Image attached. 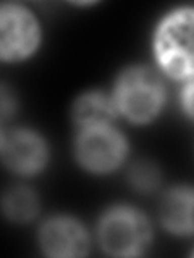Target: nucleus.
<instances>
[{"mask_svg": "<svg viewBox=\"0 0 194 258\" xmlns=\"http://www.w3.org/2000/svg\"><path fill=\"white\" fill-rule=\"evenodd\" d=\"M40 39L39 23L21 5L7 4L0 10V53L8 61H20L36 50Z\"/></svg>", "mask_w": 194, "mask_h": 258, "instance_id": "obj_5", "label": "nucleus"}, {"mask_svg": "<svg viewBox=\"0 0 194 258\" xmlns=\"http://www.w3.org/2000/svg\"><path fill=\"white\" fill-rule=\"evenodd\" d=\"M156 56L168 76L194 78V8L172 12L156 32Z\"/></svg>", "mask_w": 194, "mask_h": 258, "instance_id": "obj_1", "label": "nucleus"}, {"mask_svg": "<svg viewBox=\"0 0 194 258\" xmlns=\"http://www.w3.org/2000/svg\"><path fill=\"white\" fill-rule=\"evenodd\" d=\"M12 111H13V100H10L7 89H4L2 91V118L7 119L8 116H10Z\"/></svg>", "mask_w": 194, "mask_h": 258, "instance_id": "obj_13", "label": "nucleus"}, {"mask_svg": "<svg viewBox=\"0 0 194 258\" xmlns=\"http://www.w3.org/2000/svg\"><path fill=\"white\" fill-rule=\"evenodd\" d=\"M40 245L51 256H83L89 250V239L78 221L57 216L40 229Z\"/></svg>", "mask_w": 194, "mask_h": 258, "instance_id": "obj_7", "label": "nucleus"}, {"mask_svg": "<svg viewBox=\"0 0 194 258\" xmlns=\"http://www.w3.org/2000/svg\"><path fill=\"white\" fill-rule=\"evenodd\" d=\"M192 255H194V252H192Z\"/></svg>", "mask_w": 194, "mask_h": 258, "instance_id": "obj_14", "label": "nucleus"}, {"mask_svg": "<svg viewBox=\"0 0 194 258\" xmlns=\"http://www.w3.org/2000/svg\"><path fill=\"white\" fill-rule=\"evenodd\" d=\"M4 163L20 174L39 173L47 163L45 142L32 131H12L2 136Z\"/></svg>", "mask_w": 194, "mask_h": 258, "instance_id": "obj_6", "label": "nucleus"}, {"mask_svg": "<svg viewBox=\"0 0 194 258\" xmlns=\"http://www.w3.org/2000/svg\"><path fill=\"white\" fill-rule=\"evenodd\" d=\"M117 115V105L101 92L81 95L73 108V116L83 129L112 124Z\"/></svg>", "mask_w": 194, "mask_h": 258, "instance_id": "obj_9", "label": "nucleus"}, {"mask_svg": "<svg viewBox=\"0 0 194 258\" xmlns=\"http://www.w3.org/2000/svg\"><path fill=\"white\" fill-rule=\"evenodd\" d=\"M129 182L134 189L141 192H152L160 184V171L159 168L148 160H141L134 163L129 169Z\"/></svg>", "mask_w": 194, "mask_h": 258, "instance_id": "obj_11", "label": "nucleus"}, {"mask_svg": "<svg viewBox=\"0 0 194 258\" xmlns=\"http://www.w3.org/2000/svg\"><path fill=\"white\" fill-rule=\"evenodd\" d=\"M160 220L165 229L178 236L194 234V187H175L162 200Z\"/></svg>", "mask_w": 194, "mask_h": 258, "instance_id": "obj_8", "label": "nucleus"}, {"mask_svg": "<svg viewBox=\"0 0 194 258\" xmlns=\"http://www.w3.org/2000/svg\"><path fill=\"white\" fill-rule=\"evenodd\" d=\"M4 212L13 221H29L37 213V199L26 187H15L4 197Z\"/></svg>", "mask_w": 194, "mask_h": 258, "instance_id": "obj_10", "label": "nucleus"}, {"mask_svg": "<svg viewBox=\"0 0 194 258\" xmlns=\"http://www.w3.org/2000/svg\"><path fill=\"white\" fill-rule=\"evenodd\" d=\"M76 155L89 171L109 173L125 160L126 141L112 124L86 127L78 136Z\"/></svg>", "mask_w": 194, "mask_h": 258, "instance_id": "obj_4", "label": "nucleus"}, {"mask_svg": "<svg viewBox=\"0 0 194 258\" xmlns=\"http://www.w3.org/2000/svg\"><path fill=\"white\" fill-rule=\"evenodd\" d=\"M165 102V86L151 68L133 67L121 73L115 89L117 108L134 123L154 119Z\"/></svg>", "mask_w": 194, "mask_h": 258, "instance_id": "obj_2", "label": "nucleus"}, {"mask_svg": "<svg viewBox=\"0 0 194 258\" xmlns=\"http://www.w3.org/2000/svg\"><path fill=\"white\" fill-rule=\"evenodd\" d=\"M181 105L184 111L194 119V79L191 83H188L183 89V94H181Z\"/></svg>", "mask_w": 194, "mask_h": 258, "instance_id": "obj_12", "label": "nucleus"}, {"mask_svg": "<svg viewBox=\"0 0 194 258\" xmlns=\"http://www.w3.org/2000/svg\"><path fill=\"white\" fill-rule=\"evenodd\" d=\"M99 240L109 255H141L151 242L148 218L133 207L110 208L99 224Z\"/></svg>", "mask_w": 194, "mask_h": 258, "instance_id": "obj_3", "label": "nucleus"}]
</instances>
